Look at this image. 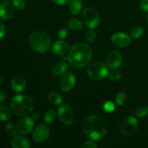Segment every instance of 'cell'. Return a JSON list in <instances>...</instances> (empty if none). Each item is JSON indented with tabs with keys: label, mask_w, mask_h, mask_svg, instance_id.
I'll return each mask as SVG.
<instances>
[{
	"label": "cell",
	"mask_w": 148,
	"mask_h": 148,
	"mask_svg": "<svg viewBox=\"0 0 148 148\" xmlns=\"http://www.w3.org/2000/svg\"><path fill=\"white\" fill-rule=\"evenodd\" d=\"M138 129V121L135 117L127 116L124 117L119 124V131L124 135H132Z\"/></svg>",
	"instance_id": "8992f818"
},
{
	"label": "cell",
	"mask_w": 148,
	"mask_h": 148,
	"mask_svg": "<svg viewBox=\"0 0 148 148\" xmlns=\"http://www.w3.org/2000/svg\"><path fill=\"white\" fill-rule=\"evenodd\" d=\"M1 82H2V79H1V76H0V85H1Z\"/></svg>",
	"instance_id": "f35d334b"
},
{
	"label": "cell",
	"mask_w": 148,
	"mask_h": 148,
	"mask_svg": "<svg viewBox=\"0 0 148 148\" xmlns=\"http://www.w3.org/2000/svg\"><path fill=\"white\" fill-rule=\"evenodd\" d=\"M50 135L49 129L46 125L40 124L35 129L33 133V139L38 143H42L46 141Z\"/></svg>",
	"instance_id": "30bf717a"
},
{
	"label": "cell",
	"mask_w": 148,
	"mask_h": 148,
	"mask_svg": "<svg viewBox=\"0 0 148 148\" xmlns=\"http://www.w3.org/2000/svg\"><path fill=\"white\" fill-rule=\"evenodd\" d=\"M35 106L33 100L25 95H17L10 101V108L14 115L24 116L32 112Z\"/></svg>",
	"instance_id": "3957f363"
},
{
	"label": "cell",
	"mask_w": 148,
	"mask_h": 148,
	"mask_svg": "<svg viewBox=\"0 0 148 148\" xmlns=\"http://www.w3.org/2000/svg\"><path fill=\"white\" fill-rule=\"evenodd\" d=\"M84 22L90 29H94L98 27L100 23V17L98 12L90 7H87L82 12Z\"/></svg>",
	"instance_id": "52a82bcc"
},
{
	"label": "cell",
	"mask_w": 148,
	"mask_h": 148,
	"mask_svg": "<svg viewBox=\"0 0 148 148\" xmlns=\"http://www.w3.org/2000/svg\"><path fill=\"white\" fill-rule=\"evenodd\" d=\"M103 109L107 113L113 112L115 109V104L112 101H106L103 104Z\"/></svg>",
	"instance_id": "83f0119b"
},
{
	"label": "cell",
	"mask_w": 148,
	"mask_h": 148,
	"mask_svg": "<svg viewBox=\"0 0 148 148\" xmlns=\"http://www.w3.org/2000/svg\"><path fill=\"white\" fill-rule=\"evenodd\" d=\"M57 114L59 120L63 124L69 125V124H72L73 121H75V112L69 106L66 105V104L61 106L58 108Z\"/></svg>",
	"instance_id": "ba28073f"
},
{
	"label": "cell",
	"mask_w": 148,
	"mask_h": 148,
	"mask_svg": "<svg viewBox=\"0 0 148 148\" xmlns=\"http://www.w3.org/2000/svg\"><path fill=\"white\" fill-rule=\"evenodd\" d=\"M56 117V114L53 109H49L46 111L43 116V121L46 124H51L55 121Z\"/></svg>",
	"instance_id": "7402d4cb"
},
{
	"label": "cell",
	"mask_w": 148,
	"mask_h": 148,
	"mask_svg": "<svg viewBox=\"0 0 148 148\" xmlns=\"http://www.w3.org/2000/svg\"><path fill=\"white\" fill-rule=\"evenodd\" d=\"M52 51L56 55L63 56L69 51V44L63 40H57L52 46Z\"/></svg>",
	"instance_id": "9a60e30c"
},
{
	"label": "cell",
	"mask_w": 148,
	"mask_h": 148,
	"mask_svg": "<svg viewBox=\"0 0 148 148\" xmlns=\"http://www.w3.org/2000/svg\"><path fill=\"white\" fill-rule=\"evenodd\" d=\"M5 99V92L2 90L0 89V103L1 102L4 101Z\"/></svg>",
	"instance_id": "8d00e7d4"
},
{
	"label": "cell",
	"mask_w": 148,
	"mask_h": 148,
	"mask_svg": "<svg viewBox=\"0 0 148 148\" xmlns=\"http://www.w3.org/2000/svg\"><path fill=\"white\" fill-rule=\"evenodd\" d=\"M108 76L111 79L114 81H118L121 78V74L116 69H113L111 72H108Z\"/></svg>",
	"instance_id": "4316f807"
},
{
	"label": "cell",
	"mask_w": 148,
	"mask_h": 148,
	"mask_svg": "<svg viewBox=\"0 0 148 148\" xmlns=\"http://www.w3.org/2000/svg\"><path fill=\"white\" fill-rule=\"evenodd\" d=\"M76 83V77L75 75L70 72L64 74L62 77L59 82L61 89L64 92H68L71 90L75 87Z\"/></svg>",
	"instance_id": "8fae6325"
},
{
	"label": "cell",
	"mask_w": 148,
	"mask_h": 148,
	"mask_svg": "<svg viewBox=\"0 0 148 148\" xmlns=\"http://www.w3.org/2000/svg\"><path fill=\"white\" fill-rule=\"evenodd\" d=\"M98 147L97 144L92 141H85L80 145L81 148H95Z\"/></svg>",
	"instance_id": "1f68e13d"
},
{
	"label": "cell",
	"mask_w": 148,
	"mask_h": 148,
	"mask_svg": "<svg viewBox=\"0 0 148 148\" xmlns=\"http://www.w3.org/2000/svg\"><path fill=\"white\" fill-rule=\"evenodd\" d=\"M39 117H40V116H39L38 113H35L32 118L33 119V120H38L39 119Z\"/></svg>",
	"instance_id": "74e56055"
},
{
	"label": "cell",
	"mask_w": 148,
	"mask_h": 148,
	"mask_svg": "<svg viewBox=\"0 0 148 148\" xmlns=\"http://www.w3.org/2000/svg\"><path fill=\"white\" fill-rule=\"evenodd\" d=\"M111 42L117 47L125 48L131 43V37L126 33L119 32L111 36Z\"/></svg>",
	"instance_id": "7c38bea8"
},
{
	"label": "cell",
	"mask_w": 148,
	"mask_h": 148,
	"mask_svg": "<svg viewBox=\"0 0 148 148\" xmlns=\"http://www.w3.org/2000/svg\"><path fill=\"white\" fill-rule=\"evenodd\" d=\"M48 101L53 105H60L63 102V98L57 92H51L48 95Z\"/></svg>",
	"instance_id": "44dd1931"
},
{
	"label": "cell",
	"mask_w": 148,
	"mask_h": 148,
	"mask_svg": "<svg viewBox=\"0 0 148 148\" xmlns=\"http://www.w3.org/2000/svg\"><path fill=\"white\" fill-rule=\"evenodd\" d=\"M92 56V50L85 43H77L72 48L67 59L69 64L75 68H82L86 66Z\"/></svg>",
	"instance_id": "7a4b0ae2"
},
{
	"label": "cell",
	"mask_w": 148,
	"mask_h": 148,
	"mask_svg": "<svg viewBox=\"0 0 148 148\" xmlns=\"http://www.w3.org/2000/svg\"><path fill=\"white\" fill-rule=\"evenodd\" d=\"M68 65L66 62H61L59 63L56 64L52 68V72L54 75L59 76V75H62L67 70Z\"/></svg>",
	"instance_id": "ac0fdd59"
},
{
	"label": "cell",
	"mask_w": 148,
	"mask_h": 148,
	"mask_svg": "<svg viewBox=\"0 0 148 148\" xmlns=\"http://www.w3.org/2000/svg\"><path fill=\"white\" fill-rule=\"evenodd\" d=\"M147 22H148V15H147Z\"/></svg>",
	"instance_id": "ab89813d"
},
{
	"label": "cell",
	"mask_w": 148,
	"mask_h": 148,
	"mask_svg": "<svg viewBox=\"0 0 148 148\" xmlns=\"http://www.w3.org/2000/svg\"><path fill=\"white\" fill-rule=\"evenodd\" d=\"M5 131L7 134L10 137H14V136L16 135V133H17V130H16L15 127L12 123H8V124H6Z\"/></svg>",
	"instance_id": "484cf974"
},
{
	"label": "cell",
	"mask_w": 148,
	"mask_h": 148,
	"mask_svg": "<svg viewBox=\"0 0 148 148\" xmlns=\"http://www.w3.org/2000/svg\"><path fill=\"white\" fill-rule=\"evenodd\" d=\"M143 28L141 27H135L130 31V37L132 39H138L143 36Z\"/></svg>",
	"instance_id": "d4e9b609"
},
{
	"label": "cell",
	"mask_w": 148,
	"mask_h": 148,
	"mask_svg": "<svg viewBox=\"0 0 148 148\" xmlns=\"http://www.w3.org/2000/svg\"><path fill=\"white\" fill-rule=\"evenodd\" d=\"M68 32L66 29H62V30H59V33H58V36L60 39H64L67 36Z\"/></svg>",
	"instance_id": "836d02e7"
},
{
	"label": "cell",
	"mask_w": 148,
	"mask_h": 148,
	"mask_svg": "<svg viewBox=\"0 0 148 148\" xmlns=\"http://www.w3.org/2000/svg\"><path fill=\"white\" fill-rule=\"evenodd\" d=\"M83 130L88 138L92 140H100L106 134L108 124L101 116L92 115L85 119Z\"/></svg>",
	"instance_id": "6da1fadb"
},
{
	"label": "cell",
	"mask_w": 148,
	"mask_h": 148,
	"mask_svg": "<svg viewBox=\"0 0 148 148\" xmlns=\"http://www.w3.org/2000/svg\"><path fill=\"white\" fill-rule=\"evenodd\" d=\"M136 115L139 118H144L148 115V106L142 104L139 106L136 109Z\"/></svg>",
	"instance_id": "cb8c5ba5"
},
{
	"label": "cell",
	"mask_w": 148,
	"mask_h": 148,
	"mask_svg": "<svg viewBox=\"0 0 148 148\" xmlns=\"http://www.w3.org/2000/svg\"><path fill=\"white\" fill-rule=\"evenodd\" d=\"M85 38H86V40L88 42H93L95 40V38H96V33H95V32L92 29H90L86 33Z\"/></svg>",
	"instance_id": "4dcf8cb0"
},
{
	"label": "cell",
	"mask_w": 148,
	"mask_h": 148,
	"mask_svg": "<svg viewBox=\"0 0 148 148\" xmlns=\"http://www.w3.org/2000/svg\"><path fill=\"white\" fill-rule=\"evenodd\" d=\"M11 108H8L7 106H0V121H8L12 116Z\"/></svg>",
	"instance_id": "ffe728a7"
},
{
	"label": "cell",
	"mask_w": 148,
	"mask_h": 148,
	"mask_svg": "<svg viewBox=\"0 0 148 148\" xmlns=\"http://www.w3.org/2000/svg\"><path fill=\"white\" fill-rule=\"evenodd\" d=\"M12 146L14 148H29L30 147V141L27 137L17 136L12 140Z\"/></svg>",
	"instance_id": "e0dca14e"
},
{
	"label": "cell",
	"mask_w": 148,
	"mask_h": 148,
	"mask_svg": "<svg viewBox=\"0 0 148 148\" xmlns=\"http://www.w3.org/2000/svg\"><path fill=\"white\" fill-rule=\"evenodd\" d=\"M122 62V57L119 52L112 51L106 58V65L109 69H117L120 67Z\"/></svg>",
	"instance_id": "4fadbf2b"
},
{
	"label": "cell",
	"mask_w": 148,
	"mask_h": 148,
	"mask_svg": "<svg viewBox=\"0 0 148 148\" xmlns=\"http://www.w3.org/2000/svg\"><path fill=\"white\" fill-rule=\"evenodd\" d=\"M53 1L59 5H65V4H67L70 0H53Z\"/></svg>",
	"instance_id": "d590c367"
},
{
	"label": "cell",
	"mask_w": 148,
	"mask_h": 148,
	"mask_svg": "<svg viewBox=\"0 0 148 148\" xmlns=\"http://www.w3.org/2000/svg\"><path fill=\"white\" fill-rule=\"evenodd\" d=\"M28 43L30 47L38 53H45L51 47V39L49 35L42 30H36L29 36Z\"/></svg>",
	"instance_id": "277c9868"
},
{
	"label": "cell",
	"mask_w": 148,
	"mask_h": 148,
	"mask_svg": "<svg viewBox=\"0 0 148 148\" xmlns=\"http://www.w3.org/2000/svg\"><path fill=\"white\" fill-rule=\"evenodd\" d=\"M34 127V120L32 117L24 116L17 122V131L22 134H27Z\"/></svg>",
	"instance_id": "9c48e42d"
},
{
	"label": "cell",
	"mask_w": 148,
	"mask_h": 148,
	"mask_svg": "<svg viewBox=\"0 0 148 148\" xmlns=\"http://www.w3.org/2000/svg\"><path fill=\"white\" fill-rule=\"evenodd\" d=\"M87 71L90 77L95 80H101L108 75V71L106 66L100 62H95L90 64Z\"/></svg>",
	"instance_id": "5b68a950"
},
{
	"label": "cell",
	"mask_w": 148,
	"mask_h": 148,
	"mask_svg": "<svg viewBox=\"0 0 148 148\" xmlns=\"http://www.w3.org/2000/svg\"><path fill=\"white\" fill-rule=\"evenodd\" d=\"M140 8L144 12H148V0H141Z\"/></svg>",
	"instance_id": "d6a6232c"
},
{
	"label": "cell",
	"mask_w": 148,
	"mask_h": 148,
	"mask_svg": "<svg viewBox=\"0 0 148 148\" xmlns=\"http://www.w3.org/2000/svg\"><path fill=\"white\" fill-rule=\"evenodd\" d=\"M67 26L71 30H79L83 27V25H82V22L79 21L77 19H72V20H69Z\"/></svg>",
	"instance_id": "603a6c76"
},
{
	"label": "cell",
	"mask_w": 148,
	"mask_h": 148,
	"mask_svg": "<svg viewBox=\"0 0 148 148\" xmlns=\"http://www.w3.org/2000/svg\"><path fill=\"white\" fill-rule=\"evenodd\" d=\"M126 98V94L124 92H119L117 94L116 98V104H118L119 106H122L124 105V101H125Z\"/></svg>",
	"instance_id": "f546056e"
},
{
	"label": "cell",
	"mask_w": 148,
	"mask_h": 148,
	"mask_svg": "<svg viewBox=\"0 0 148 148\" xmlns=\"http://www.w3.org/2000/svg\"><path fill=\"white\" fill-rule=\"evenodd\" d=\"M11 88L14 92H23L26 88V80L23 76L17 75L11 81Z\"/></svg>",
	"instance_id": "2e32d148"
},
{
	"label": "cell",
	"mask_w": 148,
	"mask_h": 148,
	"mask_svg": "<svg viewBox=\"0 0 148 148\" xmlns=\"http://www.w3.org/2000/svg\"><path fill=\"white\" fill-rule=\"evenodd\" d=\"M3 1H8V0H3Z\"/></svg>",
	"instance_id": "60d3db41"
},
{
	"label": "cell",
	"mask_w": 148,
	"mask_h": 148,
	"mask_svg": "<svg viewBox=\"0 0 148 148\" xmlns=\"http://www.w3.org/2000/svg\"><path fill=\"white\" fill-rule=\"evenodd\" d=\"M14 13V7L10 2H3L0 4V18L1 20H9Z\"/></svg>",
	"instance_id": "5bb4252c"
},
{
	"label": "cell",
	"mask_w": 148,
	"mask_h": 148,
	"mask_svg": "<svg viewBox=\"0 0 148 148\" xmlns=\"http://www.w3.org/2000/svg\"><path fill=\"white\" fill-rule=\"evenodd\" d=\"M5 27H4V24H3L1 22H0V39H1L4 36H5Z\"/></svg>",
	"instance_id": "e575fe53"
},
{
	"label": "cell",
	"mask_w": 148,
	"mask_h": 148,
	"mask_svg": "<svg viewBox=\"0 0 148 148\" xmlns=\"http://www.w3.org/2000/svg\"><path fill=\"white\" fill-rule=\"evenodd\" d=\"M12 4L15 9L18 10H22L25 8V0H13Z\"/></svg>",
	"instance_id": "f1b7e54d"
},
{
	"label": "cell",
	"mask_w": 148,
	"mask_h": 148,
	"mask_svg": "<svg viewBox=\"0 0 148 148\" xmlns=\"http://www.w3.org/2000/svg\"><path fill=\"white\" fill-rule=\"evenodd\" d=\"M82 4L80 0H72L69 3V11L74 15L79 14L82 10Z\"/></svg>",
	"instance_id": "d6986e66"
}]
</instances>
